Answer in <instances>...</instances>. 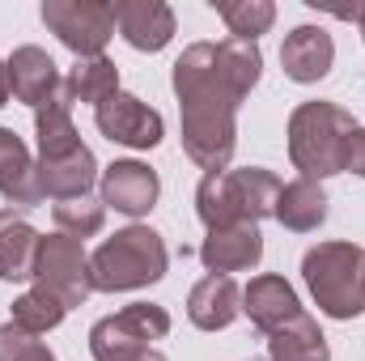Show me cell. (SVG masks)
<instances>
[{
    "instance_id": "7c38bea8",
    "label": "cell",
    "mask_w": 365,
    "mask_h": 361,
    "mask_svg": "<svg viewBox=\"0 0 365 361\" xmlns=\"http://www.w3.org/2000/svg\"><path fill=\"white\" fill-rule=\"evenodd\" d=\"M115 30L136 51H162L175 39V9L166 0H115Z\"/></svg>"
},
{
    "instance_id": "484cf974",
    "label": "cell",
    "mask_w": 365,
    "mask_h": 361,
    "mask_svg": "<svg viewBox=\"0 0 365 361\" xmlns=\"http://www.w3.org/2000/svg\"><path fill=\"white\" fill-rule=\"evenodd\" d=\"M51 217H56V230H60V234L86 243V238H93V234L102 230V221H106V204H102L98 195H77V200H60V204H51Z\"/></svg>"
},
{
    "instance_id": "603a6c76",
    "label": "cell",
    "mask_w": 365,
    "mask_h": 361,
    "mask_svg": "<svg viewBox=\"0 0 365 361\" xmlns=\"http://www.w3.org/2000/svg\"><path fill=\"white\" fill-rule=\"evenodd\" d=\"M64 90L73 102H106L110 93H119V68H115V60L110 56H90V60H77L73 68H68V77H64Z\"/></svg>"
},
{
    "instance_id": "7a4b0ae2",
    "label": "cell",
    "mask_w": 365,
    "mask_h": 361,
    "mask_svg": "<svg viewBox=\"0 0 365 361\" xmlns=\"http://www.w3.org/2000/svg\"><path fill=\"white\" fill-rule=\"evenodd\" d=\"M357 119L327 98H310L302 106H293L289 115V162L293 171H302V179H331L344 175V158H349V136H353Z\"/></svg>"
},
{
    "instance_id": "4fadbf2b",
    "label": "cell",
    "mask_w": 365,
    "mask_h": 361,
    "mask_svg": "<svg viewBox=\"0 0 365 361\" xmlns=\"http://www.w3.org/2000/svg\"><path fill=\"white\" fill-rule=\"evenodd\" d=\"M264 260V234L259 225L242 221V225H230V230H212L204 243H200V264L217 276H230V272H251Z\"/></svg>"
},
{
    "instance_id": "7402d4cb",
    "label": "cell",
    "mask_w": 365,
    "mask_h": 361,
    "mask_svg": "<svg viewBox=\"0 0 365 361\" xmlns=\"http://www.w3.org/2000/svg\"><path fill=\"white\" fill-rule=\"evenodd\" d=\"M268 361H331V349H327V336H323L319 319H310L302 310L280 332H272L268 336Z\"/></svg>"
},
{
    "instance_id": "4316f807",
    "label": "cell",
    "mask_w": 365,
    "mask_h": 361,
    "mask_svg": "<svg viewBox=\"0 0 365 361\" xmlns=\"http://www.w3.org/2000/svg\"><path fill=\"white\" fill-rule=\"evenodd\" d=\"M0 361H56V353L17 323H0Z\"/></svg>"
},
{
    "instance_id": "8fae6325",
    "label": "cell",
    "mask_w": 365,
    "mask_h": 361,
    "mask_svg": "<svg viewBox=\"0 0 365 361\" xmlns=\"http://www.w3.org/2000/svg\"><path fill=\"white\" fill-rule=\"evenodd\" d=\"M280 64H284V77L297 81V86H314L331 73L336 64V43L323 26H293L280 43Z\"/></svg>"
},
{
    "instance_id": "52a82bcc",
    "label": "cell",
    "mask_w": 365,
    "mask_h": 361,
    "mask_svg": "<svg viewBox=\"0 0 365 361\" xmlns=\"http://www.w3.org/2000/svg\"><path fill=\"white\" fill-rule=\"evenodd\" d=\"M43 26L77 56H106L115 39V9L106 0H43Z\"/></svg>"
},
{
    "instance_id": "cb8c5ba5",
    "label": "cell",
    "mask_w": 365,
    "mask_h": 361,
    "mask_svg": "<svg viewBox=\"0 0 365 361\" xmlns=\"http://www.w3.org/2000/svg\"><path fill=\"white\" fill-rule=\"evenodd\" d=\"M64 315H68V306L56 298V293H47V289H26L17 302H13V319L9 323H17L21 332H30V336H43V332H56L60 323H64Z\"/></svg>"
},
{
    "instance_id": "2e32d148",
    "label": "cell",
    "mask_w": 365,
    "mask_h": 361,
    "mask_svg": "<svg viewBox=\"0 0 365 361\" xmlns=\"http://www.w3.org/2000/svg\"><path fill=\"white\" fill-rule=\"evenodd\" d=\"M242 315V289L234 276H217L208 272L204 280H195V289L187 293V319L200 332H221Z\"/></svg>"
},
{
    "instance_id": "8992f818",
    "label": "cell",
    "mask_w": 365,
    "mask_h": 361,
    "mask_svg": "<svg viewBox=\"0 0 365 361\" xmlns=\"http://www.w3.org/2000/svg\"><path fill=\"white\" fill-rule=\"evenodd\" d=\"M170 336V315L158 302H132L90 327L93 361H166L153 345Z\"/></svg>"
},
{
    "instance_id": "9c48e42d",
    "label": "cell",
    "mask_w": 365,
    "mask_h": 361,
    "mask_svg": "<svg viewBox=\"0 0 365 361\" xmlns=\"http://www.w3.org/2000/svg\"><path fill=\"white\" fill-rule=\"evenodd\" d=\"M93 123H98V132L110 145H128V149H153L166 136V119L149 102H140L136 93H128V90H119V93H110L106 102H98L93 106Z\"/></svg>"
},
{
    "instance_id": "83f0119b",
    "label": "cell",
    "mask_w": 365,
    "mask_h": 361,
    "mask_svg": "<svg viewBox=\"0 0 365 361\" xmlns=\"http://www.w3.org/2000/svg\"><path fill=\"white\" fill-rule=\"evenodd\" d=\"M344 171H353V175H361V179H365V128H353V136H349Z\"/></svg>"
},
{
    "instance_id": "ffe728a7",
    "label": "cell",
    "mask_w": 365,
    "mask_h": 361,
    "mask_svg": "<svg viewBox=\"0 0 365 361\" xmlns=\"http://www.w3.org/2000/svg\"><path fill=\"white\" fill-rule=\"evenodd\" d=\"M327 191L323 183L314 179H293V183H280V195H276V221L293 234H310L327 221Z\"/></svg>"
},
{
    "instance_id": "30bf717a",
    "label": "cell",
    "mask_w": 365,
    "mask_h": 361,
    "mask_svg": "<svg viewBox=\"0 0 365 361\" xmlns=\"http://www.w3.org/2000/svg\"><path fill=\"white\" fill-rule=\"evenodd\" d=\"M162 195V179L153 166L136 162V158H123V162H110L102 175H98V200L123 217H145Z\"/></svg>"
},
{
    "instance_id": "f546056e",
    "label": "cell",
    "mask_w": 365,
    "mask_h": 361,
    "mask_svg": "<svg viewBox=\"0 0 365 361\" xmlns=\"http://www.w3.org/2000/svg\"><path fill=\"white\" fill-rule=\"evenodd\" d=\"M344 17H353V21L361 26V34H365V9H353V13H344Z\"/></svg>"
},
{
    "instance_id": "9a60e30c",
    "label": "cell",
    "mask_w": 365,
    "mask_h": 361,
    "mask_svg": "<svg viewBox=\"0 0 365 361\" xmlns=\"http://www.w3.org/2000/svg\"><path fill=\"white\" fill-rule=\"evenodd\" d=\"M0 195L9 200V208H34L43 200L38 158L13 128H0Z\"/></svg>"
},
{
    "instance_id": "5bb4252c",
    "label": "cell",
    "mask_w": 365,
    "mask_h": 361,
    "mask_svg": "<svg viewBox=\"0 0 365 361\" xmlns=\"http://www.w3.org/2000/svg\"><path fill=\"white\" fill-rule=\"evenodd\" d=\"M242 315H247L264 336H272V332H280L289 319H297V315H302L297 289H293L284 276L264 272V276H255V280L242 289Z\"/></svg>"
},
{
    "instance_id": "e0dca14e",
    "label": "cell",
    "mask_w": 365,
    "mask_h": 361,
    "mask_svg": "<svg viewBox=\"0 0 365 361\" xmlns=\"http://www.w3.org/2000/svg\"><path fill=\"white\" fill-rule=\"evenodd\" d=\"M4 68H9V93H13L17 102H26V106H43L51 93L64 86L56 60H51L43 47H30V43L17 47V51L4 60Z\"/></svg>"
},
{
    "instance_id": "f1b7e54d",
    "label": "cell",
    "mask_w": 365,
    "mask_h": 361,
    "mask_svg": "<svg viewBox=\"0 0 365 361\" xmlns=\"http://www.w3.org/2000/svg\"><path fill=\"white\" fill-rule=\"evenodd\" d=\"M13 93H9V68H4V60H0V106L9 102Z\"/></svg>"
},
{
    "instance_id": "ba28073f",
    "label": "cell",
    "mask_w": 365,
    "mask_h": 361,
    "mask_svg": "<svg viewBox=\"0 0 365 361\" xmlns=\"http://www.w3.org/2000/svg\"><path fill=\"white\" fill-rule=\"evenodd\" d=\"M34 285L56 293L68 310L81 306L93 293V276H90V255L86 243L68 238V234H43L38 243V260H34Z\"/></svg>"
},
{
    "instance_id": "d6986e66",
    "label": "cell",
    "mask_w": 365,
    "mask_h": 361,
    "mask_svg": "<svg viewBox=\"0 0 365 361\" xmlns=\"http://www.w3.org/2000/svg\"><path fill=\"white\" fill-rule=\"evenodd\" d=\"M43 234L26 221L21 208H0V280H34Z\"/></svg>"
},
{
    "instance_id": "44dd1931",
    "label": "cell",
    "mask_w": 365,
    "mask_h": 361,
    "mask_svg": "<svg viewBox=\"0 0 365 361\" xmlns=\"http://www.w3.org/2000/svg\"><path fill=\"white\" fill-rule=\"evenodd\" d=\"M34 136H38V158H60V153H73V149L86 145V141L77 136L73 98H68L64 86L51 93L43 106H34Z\"/></svg>"
},
{
    "instance_id": "ac0fdd59",
    "label": "cell",
    "mask_w": 365,
    "mask_h": 361,
    "mask_svg": "<svg viewBox=\"0 0 365 361\" xmlns=\"http://www.w3.org/2000/svg\"><path fill=\"white\" fill-rule=\"evenodd\" d=\"M93 183H98V158H93L90 145H81L73 153H60V158H38V187L56 204L90 195Z\"/></svg>"
},
{
    "instance_id": "3957f363",
    "label": "cell",
    "mask_w": 365,
    "mask_h": 361,
    "mask_svg": "<svg viewBox=\"0 0 365 361\" xmlns=\"http://www.w3.org/2000/svg\"><path fill=\"white\" fill-rule=\"evenodd\" d=\"M276 195L280 179L264 166H242V171H221V175H204L195 187V217L204 221V230H230V225H259L264 217L276 213Z\"/></svg>"
},
{
    "instance_id": "277c9868",
    "label": "cell",
    "mask_w": 365,
    "mask_h": 361,
    "mask_svg": "<svg viewBox=\"0 0 365 361\" xmlns=\"http://www.w3.org/2000/svg\"><path fill=\"white\" fill-rule=\"evenodd\" d=\"M170 268V251L158 230L149 225H123L115 238H106L90 255V276L98 293H132L145 285H158Z\"/></svg>"
},
{
    "instance_id": "5b68a950",
    "label": "cell",
    "mask_w": 365,
    "mask_h": 361,
    "mask_svg": "<svg viewBox=\"0 0 365 361\" xmlns=\"http://www.w3.org/2000/svg\"><path fill=\"white\" fill-rule=\"evenodd\" d=\"M302 280L327 319L365 315V247L319 243L302 255Z\"/></svg>"
},
{
    "instance_id": "6da1fadb",
    "label": "cell",
    "mask_w": 365,
    "mask_h": 361,
    "mask_svg": "<svg viewBox=\"0 0 365 361\" xmlns=\"http://www.w3.org/2000/svg\"><path fill=\"white\" fill-rule=\"evenodd\" d=\"M264 51L251 39L191 43L170 68V86L179 98L182 149L204 175L230 171L238 145V106L259 86Z\"/></svg>"
},
{
    "instance_id": "d4e9b609",
    "label": "cell",
    "mask_w": 365,
    "mask_h": 361,
    "mask_svg": "<svg viewBox=\"0 0 365 361\" xmlns=\"http://www.w3.org/2000/svg\"><path fill=\"white\" fill-rule=\"evenodd\" d=\"M212 9L234 39H251V43H259V34H268L276 21L272 0H212Z\"/></svg>"
}]
</instances>
